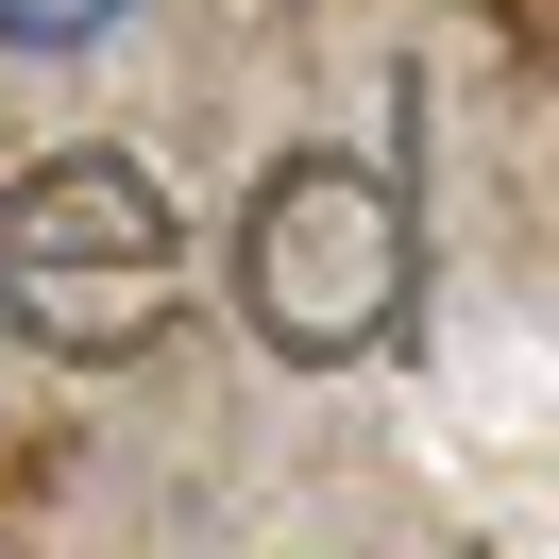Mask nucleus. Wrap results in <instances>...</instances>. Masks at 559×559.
<instances>
[{
    "mask_svg": "<svg viewBox=\"0 0 559 559\" xmlns=\"http://www.w3.org/2000/svg\"><path fill=\"white\" fill-rule=\"evenodd\" d=\"M170 204H153L136 153H51V170H17V204H0V322L51 356H136L153 322H170Z\"/></svg>",
    "mask_w": 559,
    "mask_h": 559,
    "instance_id": "1",
    "label": "nucleus"
},
{
    "mask_svg": "<svg viewBox=\"0 0 559 559\" xmlns=\"http://www.w3.org/2000/svg\"><path fill=\"white\" fill-rule=\"evenodd\" d=\"M136 0H0V51H103Z\"/></svg>",
    "mask_w": 559,
    "mask_h": 559,
    "instance_id": "3",
    "label": "nucleus"
},
{
    "mask_svg": "<svg viewBox=\"0 0 559 559\" xmlns=\"http://www.w3.org/2000/svg\"><path fill=\"white\" fill-rule=\"evenodd\" d=\"M238 306H254V340L306 356V373L373 356L390 322H407V187L356 170V153H288V170L254 187V221H238Z\"/></svg>",
    "mask_w": 559,
    "mask_h": 559,
    "instance_id": "2",
    "label": "nucleus"
}]
</instances>
